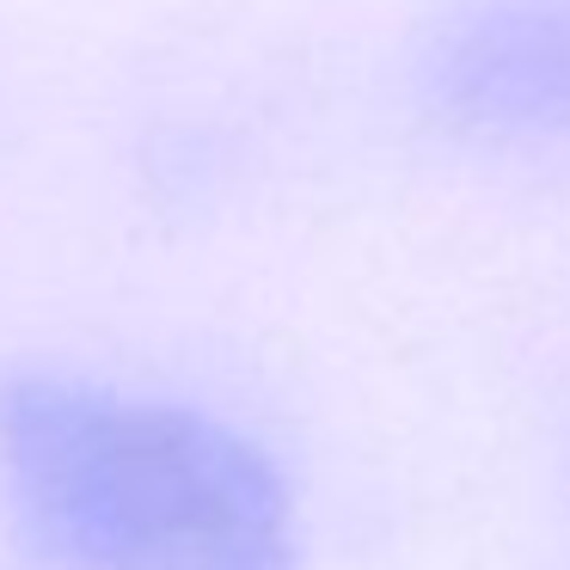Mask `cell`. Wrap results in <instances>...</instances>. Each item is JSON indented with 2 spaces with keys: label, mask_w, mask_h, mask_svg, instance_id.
I'll list each match as a JSON object with an SVG mask.
<instances>
[{
  "label": "cell",
  "mask_w": 570,
  "mask_h": 570,
  "mask_svg": "<svg viewBox=\"0 0 570 570\" xmlns=\"http://www.w3.org/2000/svg\"><path fill=\"white\" fill-rule=\"evenodd\" d=\"M0 479L50 570H301L283 466L197 405L13 368Z\"/></svg>",
  "instance_id": "obj_1"
},
{
  "label": "cell",
  "mask_w": 570,
  "mask_h": 570,
  "mask_svg": "<svg viewBox=\"0 0 570 570\" xmlns=\"http://www.w3.org/2000/svg\"><path fill=\"white\" fill-rule=\"evenodd\" d=\"M417 87L466 136H570V0H460L423 43Z\"/></svg>",
  "instance_id": "obj_2"
}]
</instances>
